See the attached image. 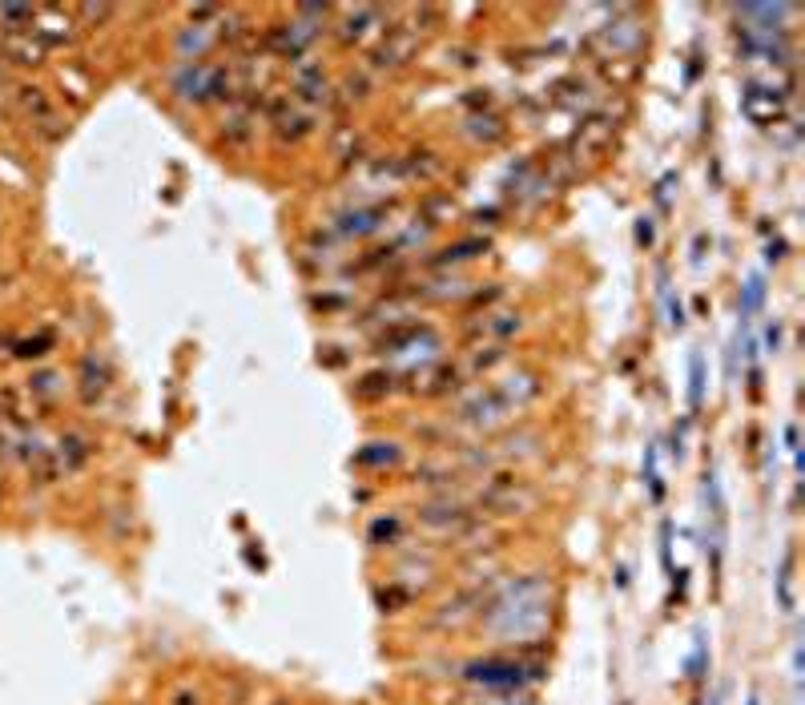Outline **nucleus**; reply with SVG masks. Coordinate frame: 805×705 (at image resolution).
<instances>
[{
    "label": "nucleus",
    "instance_id": "1",
    "mask_svg": "<svg viewBox=\"0 0 805 705\" xmlns=\"http://www.w3.org/2000/svg\"><path fill=\"white\" fill-rule=\"evenodd\" d=\"M0 53H5L9 61H17V65H37L45 57V45L33 37V29L29 33H5L0 37Z\"/></svg>",
    "mask_w": 805,
    "mask_h": 705
},
{
    "label": "nucleus",
    "instance_id": "2",
    "mask_svg": "<svg viewBox=\"0 0 805 705\" xmlns=\"http://www.w3.org/2000/svg\"><path fill=\"white\" fill-rule=\"evenodd\" d=\"M467 677L488 681V685H516V681H520V669H516V665H471Z\"/></svg>",
    "mask_w": 805,
    "mask_h": 705
},
{
    "label": "nucleus",
    "instance_id": "3",
    "mask_svg": "<svg viewBox=\"0 0 805 705\" xmlns=\"http://www.w3.org/2000/svg\"><path fill=\"white\" fill-rule=\"evenodd\" d=\"M57 391H61V375H57V371H41V375L29 379V395H41L45 403H53Z\"/></svg>",
    "mask_w": 805,
    "mask_h": 705
},
{
    "label": "nucleus",
    "instance_id": "4",
    "mask_svg": "<svg viewBox=\"0 0 805 705\" xmlns=\"http://www.w3.org/2000/svg\"><path fill=\"white\" fill-rule=\"evenodd\" d=\"M701 399V359H693V403Z\"/></svg>",
    "mask_w": 805,
    "mask_h": 705
},
{
    "label": "nucleus",
    "instance_id": "5",
    "mask_svg": "<svg viewBox=\"0 0 805 705\" xmlns=\"http://www.w3.org/2000/svg\"><path fill=\"white\" fill-rule=\"evenodd\" d=\"M749 705H757V701H749Z\"/></svg>",
    "mask_w": 805,
    "mask_h": 705
}]
</instances>
